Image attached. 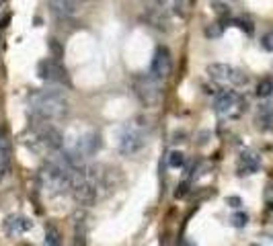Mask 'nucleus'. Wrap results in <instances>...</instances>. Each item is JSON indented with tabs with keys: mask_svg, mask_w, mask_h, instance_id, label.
<instances>
[{
	"mask_svg": "<svg viewBox=\"0 0 273 246\" xmlns=\"http://www.w3.org/2000/svg\"><path fill=\"white\" fill-rule=\"evenodd\" d=\"M5 174H7V164H0V181L5 178Z\"/></svg>",
	"mask_w": 273,
	"mask_h": 246,
	"instance_id": "29",
	"label": "nucleus"
},
{
	"mask_svg": "<svg viewBox=\"0 0 273 246\" xmlns=\"http://www.w3.org/2000/svg\"><path fill=\"white\" fill-rule=\"evenodd\" d=\"M37 76L45 82H54V84H70V76L68 70L58 62V60H41L37 64Z\"/></svg>",
	"mask_w": 273,
	"mask_h": 246,
	"instance_id": "3",
	"label": "nucleus"
},
{
	"mask_svg": "<svg viewBox=\"0 0 273 246\" xmlns=\"http://www.w3.org/2000/svg\"><path fill=\"white\" fill-rule=\"evenodd\" d=\"M146 3H148L152 9H165L169 0H146Z\"/></svg>",
	"mask_w": 273,
	"mask_h": 246,
	"instance_id": "25",
	"label": "nucleus"
},
{
	"mask_svg": "<svg viewBox=\"0 0 273 246\" xmlns=\"http://www.w3.org/2000/svg\"><path fill=\"white\" fill-rule=\"evenodd\" d=\"M5 228H7V232L11 236H15V234H23V232L31 230L33 228V221L29 217H25V215H11L5 221Z\"/></svg>",
	"mask_w": 273,
	"mask_h": 246,
	"instance_id": "11",
	"label": "nucleus"
},
{
	"mask_svg": "<svg viewBox=\"0 0 273 246\" xmlns=\"http://www.w3.org/2000/svg\"><path fill=\"white\" fill-rule=\"evenodd\" d=\"M175 11L181 15V17H185V0H175Z\"/></svg>",
	"mask_w": 273,
	"mask_h": 246,
	"instance_id": "23",
	"label": "nucleus"
},
{
	"mask_svg": "<svg viewBox=\"0 0 273 246\" xmlns=\"http://www.w3.org/2000/svg\"><path fill=\"white\" fill-rule=\"evenodd\" d=\"M187 193H189V183H181L175 189V199H183Z\"/></svg>",
	"mask_w": 273,
	"mask_h": 246,
	"instance_id": "22",
	"label": "nucleus"
},
{
	"mask_svg": "<svg viewBox=\"0 0 273 246\" xmlns=\"http://www.w3.org/2000/svg\"><path fill=\"white\" fill-rule=\"evenodd\" d=\"M54 13L64 15V17H72L78 9V0H48Z\"/></svg>",
	"mask_w": 273,
	"mask_h": 246,
	"instance_id": "14",
	"label": "nucleus"
},
{
	"mask_svg": "<svg viewBox=\"0 0 273 246\" xmlns=\"http://www.w3.org/2000/svg\"><path fill=\"white\" fill-rule=\"evenodd\" d=\"M271 93H273V80L271 78H263L257 84V97L267 99V97H271Z\"/></svg>",
	"mask_w": 273,
	"mask_h": 246,
	"instance_id": "16",
	"label": "nucleus"
},
{
	"mask_svg": "<svg viewBox=\"0 0 273 246\" xmlns=\"http://www.w3.org/2000/svg\"><path fill=\"white\" fill-rule=\"evenodd\" d=\"M230 82H232L234 86H244V84L248 82V76H246L244 72H240V70H236V68H234V72H232V78H230Z\"/></svg>",
	"mask_w": 273,
	"mask_h": 246,
	"instance_id": "20",
	"label": "nucleus"
},
{
	"mask_svg": "<svg viewBox=\"0 0 273 246\" xmlns=\"http://www.w3.org/2000/svg\"><path fill=\"white\" fill-rule=\"evenodd\" d=\"M261 168V156L253 150H242L240 156H238V164H236V170L240 176H246V174H255L257 170Z\"/></svg>",
	"mask_w": 273,
	"mask_h": 246,
	"instance_id": "7",
	"label": "nucleus"
},
{
	"mask_svg": "<svg viewBox=\"0 0 273 246\" xmlns=\"http://www.w3.org/2000/svg\"><path fill=\"white\" fill-rule=\"evenodd\" d=\"M144 146H146V136H144L140 129H135V127H127V129L123 131L121 140H119V152H121L123 156L138 154Z\"/></svg>",
	"mask_w": 273,
	"mask_h": 246,
	"instance_id": "6",
	"label": "nucleus"
},
{
	"mask_svg": "<svg viewBox=\"0 0 273 246\" xmlns=\"http://www.w3.org/2000/svg\"><path fill=\"white\" fill-rule=\"evenodd\" d=\"M45 246H62V236L56 226H50L45 230Z\"/></svg>",
	"mask_w": 273,
	"mask_h": 246,
	"instance_id": "15",
	"label": "nucleus"
},
{
	"mask_svg": "<svg viewBox=\"0 0 273 246\" xmlns=\"http://www.w3.org/2000/svg\"><path fill=\"white\" fill-rule=\"evenodd\" d=\"M255 123H257V129H261V131H267V129L273 127V107L269 103L259 105L257 115H255Z\"/></svg>",
	"mask_w": 273,
	"mask_h": 246,
	"instance_id": "13",
	"label": "nucleus"
},
{
	"mask_svg": "<svg viewBox=\"0 0 273 246\" xmlns=\"http://www.w3.org/2000/svg\"><path fill=\"white\" fill-rule=\"evenodd\" d=\"M171 72H173V58H171V52H169L167 46H158L156 52H154L152 64H150V76L161 82V80L169 78Z\"/></svg>",
	"mask_w": 273,
	"mask_h": 246,
	"instance_id": "4",
	"label": "nucleus"
},
{
	"mask_svg": "<svg viewBox=\"0 0 273 246\" xmlns=\"http://www.w3.org/2000/svg\"><path fill=\"white\" fill-rule=\"evenodd\" d=\"M142 19L146 21V25H150L152 29H156V31H169L171 29V19H169V15H167V11L165 9H146V13L142 15Z\"/></svg>",
	"mask_w": 273,
	"mask_h": 246,
	"instance_id": "8",
	"label": "nucleus"
},
{
	"mask_svg": "<svg viewBox=\"0 0 273 246\" xmlns=\"http://www.w3.org/2000/svg\"><path fill=\"white\" fill-rule=\"evenodd\" d=\"M74 150H76L78 154H82L84 158H88V156H93V154H97V152L101 150V136H99V133H95V131L86 133V136L78 138Z\"/></svg>",
	"mask_w": 273,
	"mask_h": 246,
	"instance_id": "9",
	"label": "nucleus"
},
{
	"mask_svg": "<svg viewBox=\"0 0 273 246\" xmlns=\"http://www.w3.org/2000/svg\"><path fill=\"white\" fill-rule=\"evenodd\" d=\"M232 72H234L232 66L222 64V62H216V64H210V66H208V74H210V78L216 80V82H230Z\"/></svg>",
	"mask_w": 273,
	"mask_h": 246,
	"instance_id": "12",
	"label": "nucleus"
},
{
	"mask_svg": "<svg viewBox=\"0 0 273 246\" xmlns=\"http://www.w3.org/2000/svg\"><path fill=\"white\" fill-rule=\"evenodd\" d=\"M31 105V113L39 119V121H52V119H60L68 113V101L62 93L56 91H39L33 93L29 99Z\"/></svg>",
	"mask_w": 273,
	"mask_h": 246,
	"instance_id": "1",
	"label": "nucleus"
},
{
	"mask_svg": "<svg viewBox=\"0 0 273 246\" xmlns=\"http://www.w3.org/2000/svg\"><path fill=\"white\" fill-rule=\"evenodd\" d=\"M133 93L135 97L140 99V103L144 107H156L158 103H161L163 99V91H161V82H158L156 78H152L150 74H140L135 76L133 82Z\"/></svg>",
	"mask_w": 273,
	"mask_h": 246,
	"instance_id": "2",
	"label": "nucleus"
},
{
	"mask_svg": "<svg viewBox=\"0 0 273 246\" xmlns=\"http://www.w3.org/2000/svg\"><path fill=\"white\" fill-rule=\"evenodd\" d=\"M50 46H52V52H54V54H56L58 58H62V54H64V50H62V48L58 46V41H56V39H52V41H50Z\"/></svg>",
	"mask_w": 273,
	"mask_h": 246,
	"instance_id": "27",
	"label": "nucleus"
},
{
	"mask_svg": "<svg viewBox=\"0 0 273 246\" xmlns=\"http://www.w3.org/2000/svg\"><path fill=\"white\" fill-rule=\"evenodd\" d=\"M74 246H84V232H76V240H74Z\"/></svg>",
	"mask_w": 273,
	"mask_h": 246,
	"instance_id": "28",
	"label": "nucleus"
},
{
	"mask_svg": "<svg viewBox=\"0 0 273 246\" xmlns=\"http://www.w3.org/2000/svg\"><path fill=\"white\" fill-rule=\"evenodd\" d=\"M251 246H261V244H251Z\"/></svg>",
	"mask_w": 273,
	"mask_h": 246,
	"instance_id": "31",
	"label": "nucleus"
},
{
	"mask_svg": "<svg viewBox=\"0 0 273 246\" xmlns=\"http://www.w3.org/2000/svg\"><path fill=\"white\" fill-rule=\"evenodd\" d=\"M261 48L265 52H273V31H269V33H265L261 37Z\"/></svg>",
	"mask_w": 273,
	"mask_h": 246,
	"instance_id": "21",
	"label": "nucleus"
},
{
	"mask_svg": "<svg viewBox=\"0 0 273 246\" xmlns=\"http://www.w3.org/2000/svg\"><path fill=\"white\" fill-rule=\"evenodd\" d=\"M240 97L236 91H222L218 97H216V103H214V109L218 115H228L230 111L238 105Z\"/></svg>",
	"mask_w": 273,
	"mask_h": 246,
	"instance_id": "10",
	"label": "nucleus"
},
{
	"mask_svg": "<svg viewBox=\"0 0 273 246\" xmlns=\"http://www.w3.org/2000/svg\"><path fill=\"white\" fill-rule=\"evenodd\" d=\"M214 7H216V13H218L220 17H226V15H228V11H226V7H224L222 3H218V0H214Z\"/></svg>",
	"mask_w": 273,
	"mask_h": 246,
	"instance_id": "26",
	"label": "nucleus"
},
{
	"mask_svg": "<svg viewBox=\"0 0 273 246\" xmlns=\"http://www.w3.org/2000/svg\"><path fill=\"white\" fill-rule=\"evenodd\" d=\"M181 246H195L193 242H189V240H185V242H181Z\"/></svg>",
	"mask_w": 273,
	"mask_h": 246,
	"instance_id": "30",
	"label": "nucleus"
},
{
	"mask_svg": "<svg viewBox=\"0 0 273 246\" xmlns=\"http://www.w3.org/2000/svg\"><path fill=\"white\" fill-rule=\"evenodd\" d=\"M183 164H185V154H183V152L175 150V152L169 154V166H171V168H181Z\"/></svg>",
	"mask_w": 273,
	"mask_h": 246,
	"instance_id": "17",
	"label": "nucleus"
},
{
	"mask_svg": "<svg viewBox=\"0 0 273 246\" xmlns=\"http://www.w3.org/2000/svg\"><path fill=\"white\" fill-rule=\"evenodd\" d=\"M222 31H224V25H222V23H212V25H208V27H206V37L216 39V37H220V35H222Z\"/></svg>",
	"mask_w": 273,
	"mask_h": 246,
	"instance_id": "19",
	"label": "nucleus"
},
{
	"mask_svg": "<svg viewBox=\"0 0 273 246\" xmlns=\"http://www.w3.org/2000/svg\"><path fill=\"white\" fill-rule=\"evenodd\" d=\"M37 142L43 146V148H48V150H54V152H58V150H62V146H64V138H62V133H60V129H56L54 125H50L48 121H39V125H37Z\"/></svg>",
	"mask_w": 273,
	"mask_h": 246,
	"instance_id": "5",
	"label": "nucleus"
},
{
	"mask_svg": "<svg viewBox=\"0 0 273 246\" xmlns=\"http://www.w3.org/2000/svg\"><path fill=\"white\" fill-rule=\"evenodd\" d=\"M226 205H230V207H240L242 201H240V197H226Z\"/></svg>",
	"mask_w": 273,
	"mask_h": 246,
	"instance_id": "24",
	"label": "nucleus"
},
{
	"mask_svg": "<svg viewBox=\"0 0 273 246\" xmlns=\"http://www.w3.org/2000/svg\"><path fill=\"white\" fill-rule=\"evenodd\" d=\"M230 221H232L234 228H244L246 223H248V215H246L244 211H236V213L230 217Z\"/></svg>",
	"mask_w": 273,
	"mask_h": 246,
	"instance_id": "18",
	"label": "nucleus"
}]
</instances>
